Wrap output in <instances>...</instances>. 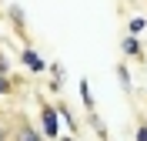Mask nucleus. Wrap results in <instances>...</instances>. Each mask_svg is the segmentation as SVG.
Instances as JSON below:
<instances>
[{"label": "nucleus", "instance_id": "obj_1", "mask_svg": "<svg viewBox=\"0 0 147 141\" xmlns=\"http://www.w3.org/2000/svg\"><path fill=\"white\" fill-rule=\"evenodd\" d=\"M40 128H44V138L47 141H57L60 138V114H57L54 104H40Z\"/></svg>", "mask_w": 147, "mask_h": 141}, {"label": "nucleus", "instance_id": "obj_2", "mask_svg": "<svg viewBox=\"0 0 147 141\" xmlns=\"http://www.w3.org/2000/svg\"><path fill=\"white\" fill-rule=\"evenodd\" d=\"M10 141H47V138H44V131H37L27 118H20L13 124V131H10Z\"/></svg>", "mask_w": 147, "mask_h": 141}, {"label": "nucleus", "instance_id": "obj_3", "mask_svg": "<svg viewBox=\"0 0 147 141\" xmlns=\"http://www.w3.org/2000/svg\"><path fill=\"white\" fill-rule=\"evenodd\" d=\"M20 64L27 67L30 74H44V71H47V61L37 54L34 47H24V50H20Z\"/></svg>", "mask_w": 147, "mask_h": 141}, {"label": "nucleus", "instance_id": "obj_4", "mask_svg": "<svg viewBox=\"0 0 147 141\" xmlns=\"http://www.w3.org/2000/svg\"><path fill=\"white\" fill-rule=\"evenodd\" d=\"M120 50H124V57H134V61H140V57H144L140 37H134V34H127V37L120 40Z\"/></svg>", "mask_w": 147, "mask_h": 141}, {"label": "nucleus", "instance_id": "obj_5", "mask_svg": "<svg viewBox=\"0 0 147 141\" xmlns=\"http://www.w3.org/2000/svg\"><path fill=\"white\" fill-rule=\"evenodd\" d=\"M80 101H84V108H87V114H90V111H97V108H94V94H90V84H87V77H80Z\"/></svg>", "mask_w": 147, "mask_h": 141}, {"label": "nucleus", "instance_id": "obj_6", "mask_svg": "<svg viewBox=\"0 0 147 141\" xmlns=\"http://www.w3.org/2000/svg\"><path fill=\"white\" fill-rule=\"evenodd\" d=\"M50 77H54V81H50V91H60V87H64V67L50 64Z\"/></svg>", "mask_w": 147, "mask_h": 141}, {"label": "nucleus", "instance_id": "obj_7", "mask_svg": "<svg viewBox=\"0 0 147 141\" xmlns=\"http://www.w3.org/2000/svg\"><path fill=\"white\" fill-rule=\"evenodd\" d=\"M87 121L94 124V131L100 134V141H107V128H104V121H100V114H97V111H90V114H87Z\"/></svg>", "mask_w": 147, "mask_h": 141}, {"label": "nucleus", "instance_id": "obj_8", "mask_svg": "<svg viewBox=\"0 0 147 141\" xmlns=\"http://www.w3.org/2000/svg\"><path fill=\"white\" fill-rule=\"evenodd\" d=\"M117 81H120V87H124V91H134V84H130V71H127V64H117Z\"/></svg>", "mask_w": 147, "mask_h": 141}, {"label": "nucleus", "instance_id": "obj_9", "mask_svg": "<svg viewBox=\"0 0 147 141\" xmlns=\"http://www.w3.org/2000/svg\"><path fill=\"white\" fill-rule=\"evenodd\" d=\"M144 27H147V20H144V17H130V20H127V34H134V37H137Z\"/></svg>", "mask_w": 147, "mask_h": 141}, {"label": "nucleus", "instance_id": "obj_10", "mask_svg": "<svg viewBox=\"0 0 147 141\" xmlns=\"http://www.w3.org/2000/svg\"><path fill=\"white\" fill-rule=\"evenodd\" d=\"M7 94H13V81H10V74H0V97H7Z\"/></svg>", "mask_w": 147, "mask_h": 141}, {"label": "nucleus", "instance_id": "obj_11", "mask_svg": "<svg viewBox=\"0 0 147 141\" xmlns=\"http://www.w3.org/2000/svg\"><path fill=\"white\" fill-rule=\"evenodd\" d=\"M57 114H60V118H64V121L70 124L74 131H77V118H74V114H70V108H64V104H60V108H57Z\"/></svg>", "mask_w": 147, "mask_h": 141}, {"label": "nucleus", "instance_id": "obj_12", "mask_svg": "<svg viewBox=\"0 0 147 141\" xmlns=\"http://www.w3.org/2000/svg\"><path fill=\"white\" fill-rule=\"evenodd\" d=\"M7 14H10V20H13V27H17V30H24V14H20V7H10Z\"/></svg>", "mask_w": 147, "mask_h": 141}, {"label": "nucleus", "instance_id": "obj_13", "mask_svg": "<svg viewBox=\"0 0 147 141\" xmlns=\"http://www.w3.org/2000/svg\"><path fill=\"white\" fill-rule=\"evenodd\" d=\"M137 141H147V124H144V121L137 124Z\"/></svg>", "mask_w": 147, "mask_h": 141}, {"label": "nucleus", "instance_id": "obj_14", "mask_svg": "<svg viewBox=\"0 0 147 141\" xmlns=\"http://www.w3.org/2000/svg\"><path fill=\"white\" fill-rule=\"evenodd\" d=\"M0 74H10V64H7V57L0 54Z\"/></svg>", "mask_w": 147, "mask_h": 141}, {"label": "nucleus", "instance_id": "obj_15", "mask_svg": "<svg viewBox=\"0 0 147 141\" xmlns=\"http://www.w3.org/2000/svg\"><path fill=\"white\" fill-rule=\"evenodd\" d=\"M0 141H10V131L3 128V124H0Z\"/></svg>", "mask_w": 147, "mask_h": 141}]
</instances>
